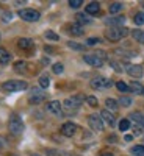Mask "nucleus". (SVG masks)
Returning <instances> with one entry per match:
<instances>
[{"instance_id":"30","label":"nucleus","mask_w":144,"mask_h":156,"mask_svg":"<svg viewBox=\"0 0 144 156\" xmlns=\"http://www.w3.org/2000/svg\"><path fill=\"white\" fill-rule=\"evenodd\" d=\"M121 9H122V3H113L110 6V12H111V14H116V12H119Z\"/></svg>"},{"instance_id":"18","label":"nucleus","mask_w":144,"mask_h":156,"mask_svg":"<svg viewBox=\"0 0 144 156\" xmlns=\"http://www.w3.org/2000/svg\"><path fill=\"white\" fill-rule=\"evenodd\" d=\"M9 61H11V53L0 47V64H8Z\"/></svg>"},{"instance_id":"10","label":"nucleus","mask_w":144,"mask_h":156,"mask_svg":"<svg viewBox=\"0 0 144 156\" xmlns=\"http://www.w3.org/2000/svg\"><path fill=\"white\" fill-rule=\"evenodd\" d=\"M75 133H77V125H75V123H72V122L63 123V126H61V134H63V136L72 137Z\"/></svg>"},{"instance_id":"28","label":"nucleus","mask_w":144,"mask_h":156,"mask_svg":"<svg viewBox=\"0 0 144 156\" xmlns=\"http://www.w3.org/2000/svg\"><path fill=\"white\" fill-rule=\"evenodd\" d=\"M116 87H117V90H121V92H128V84H125L124 81H117L116 83Z\"/></svg>"},{"instance_id":"24","label":"nucleus","mask_w":144,"mask_h":156,"mask_svg":"<svg viewBox=\"0 0 144 156\" xmlns=\"http://www.w3.org/2000/svg\"><path fill=\"white\" fill-rule=\"evenodd\" d=\"M14 70L19 72V73H25V72H27V64H25L24 61H17L14 64Z\"/></svg>"},{"instance_id":"29","label":"nucleus","mask_w":144,"mask_h":156,"mask_svg":"<svg viewBox=\"0 0 144 156\" xmlns=\"http://www.w3.org/2000/svg\"><path fill=\"white\" fill-rule=\"evenodd\" d=\"M86 103L89 106H93V108H96L97 105H99V101H97V98L94 97V95H89V97H86Z\"/></svg>"},{"instance_id":"9","label":"nucleus","mask_w":144,"mask_h":156,"mask_svg":"<svg viewBox=\"0 0 144 156\" xmlns=\"http://www.w3.org/2000/svg\"><path fill=\"white\" fill-rule=\"evenodd\" d=\"M83 59H85V62H88L89 66H93V67H102V66H103V61H105V59H102L100 56H97L96 53H93V55H85Z\"/></svg>"},{"instance_id":"3","label":"nucleus","mask_w":144,"mask_h":156,"mask_svg":"<svg viewBox=\"0 0 144 156\" xmlns=\"http://www.w3.org/2000/svg\"><path fill=\"white\" fill-rule=\"evenodd\" d=\"M128 34V28L125 27H116V28H108L105 31V37L110 41H119V39L125 37Z\"/></svg>"},{"instance_id":"23","label":"nucleus","mask_w":144,"mask_h":156,"mask_svg":"<svg viewBox=\"0 0 144 156\" xmlns=\"http://www.w3.org/2000/svg\"><path fill=\"white\" fill-rule=\"evenodd\" d=\"M105 106H107L110 111H116L119 105H117V101H116L114 98H107V100H105Z\"/></svg>"},{"instance_id":"5","label":"nucleus","mask_w":144,"mask_h":156,"mask_svg":"<svg viewBox=\"0 0 144 156\" xmlns=\"http://www.w3.org/2000/svg\"><path fill=\"white\" fill-rule=\"evenodd\" d=\"M19 17L25 22H36L39 20V17H41V14H39V11L36 9H31V8H25V9H20L19 12Z\"/></svg>"},{"instance_id":"16","label":"nucleus","mask_w":144,"mask_h":156,"mask_svg":"<svg viewBox=\"0 0 144 156\" xmlns=\"http://www.w3.org/2000/svg\"><path fill=\"white\" fill-rule=\"evenodd\" d=\"M100 11V5L97 2H91L86 5V14H97Z\"/></svg>"},{"instance_id":"13","label":"nucleus","mask_w":144,"mask_h":156,"mask_svg":"<svg viewBox=\"0 0 144 156\" xmlns=\"http://www.w3.org/2000/svg\"><path fill=\"white\" fill-rule=\"evenodd\" d=\"M127 73L135 76V78H139V76H142L144 70H142V66H139V64H128L127 66Z\"/></svg>"},{"instance_id":"27","label":"nucleus","mask_w":144,"mask_h":156,"mask_svg":"<svg viewBox=\"0 0 144 156\" xmlns=\"http://www.w3.org/2000/svg\"><path fill=\"white\" fill-rule=\"evenodd\" d=\"M119 129L121 131H127V129H130V120L128 119H122L119 122Z\"/></svg>"},{"instance_id":"7","label":"nucleus","mask_w":144,"mask_h":156,"mask_svg":"<svg viewBox=\"0 0 144 156\" xmlns=\"http://www.w3.org/2000/svg\"><path fill=\"white\" fill-rule=\"evenodd\" d=\"M110 86H111V80H110V78H105V76H96V78L91 80V87L97 89V90L110 87Z\"/></svg>"},{"instance_id":"19","label":"nucleus","mask_w":144,"mask_h":156,"mask_svg":"<svg viewBox=\"0 0 144 156\" xmlns=\"http://www.w3.org/2000/svg\"><path fill=\"white\" fill-rule=\"evenodd\" d=\"M17 45L20 48H24V50H27V48H31L33 47V41H31V39H28V37H20L19 41H17Z\"/></svg>"},{"instance_id":"36","label":"nucleus","mask_w":144,"mask_h":156,"mask_svg":"<svg viewBox=\"0 0 144 156\" xmlns=\"http://www.w3.org/2000/svg\"><path fill=\"white\" fill-rule=\"evenodd\" d=\"M82 0H69V6L71 8H80L82 6Z\"/></svg>"},{"instance_id":"22","label":"nucleus","mask_w":144,"mask_h":156,"mask_svg":"<svg viewBox=\"0 0 144 156\" xmlns=\"http://www.w3.org/2000/svg\"><path fill=\"white\" fill-rule=\"evenodd\" d=\"M132 36H133L135 41L144 44V31H141V30H133V31H132Z\"/></svg>"},{"instance_id":"31","label":"nucleus","mask_w":144,"mask_h":156,"mask_svg":"<svg viewBox=\"0 0 144 156\" xmlns=\"http://www.w3.org/2000/svg\"><path fill=\"white\" fill-rule=\"evenodd\" d=\"M46 37L49 39V41H58V39H60V37H58V34H57L55 31H50V30H49V31H46Z\"/></svg>"},{"instance_id":"42","label":"nucleus","mask_w":144,"mask_h":156,"mask_svg":"<svg viewBox=\"0 0 144 156\" xmlns=\"http://www.w3.org/2000/svg\"><path fill=\"white\" fill-rule=\"evenodd\" d=\"M9 16H11V14H9V12H6V14L3 16V20H9Z\"/></svg>"},{"instance_id":"39","label":"nucleus","mask_w":144,"mask_h":156,"mask_svg":"<svg viewBox=\"0 0 144 156\" xmlns=\"http://www.w3.org/2000/svg\"><path fill=\"white\" fill-rule=\"evenodd\" d=\"M124 140H127V142H130V140H133V136H132V134H127V136L124 137Z\"/></svg>"},{"instance_id":"37","label":"nucleus","mask_w":144,"mask_h":156,"mask_svg":"<svg viewBox=\"0 0 144 156\" xmlns=\"http://www.w3.org/2000/svg\"><path fill=\"white\" fill-rule=\"evenodd\" d=\"M99 42H100L99 37H89L88 41H86V45H96V44H99Z\"/></svg>"},{"instance_id":"25","label":"nucleus","mask_w":144,"mask_h":156,"mask_svg":"<svg viewBox=\"0 0 144 156\" xmlns=\"http://www.w3.org/2000/svg\"><path fill=\"white\" fill-rule=\"evenodd\" d=\"M130 153H132L133 156H144V145H135V147H132Z\"/></svg>"},{"instance_id":"44","label":"nucleus","mask_w":144,"mask_h":156,"mask_svg":"<svg viewBox=\"0 0 144 156\" xmlns=\"http://www.w3.org/2000/svg\"><path fill=\"white\" fill-rule=\"evenodd\" d=\"M68 156H74V154H68Z\"/></svg>"},{"instance_id":"6","label":"nucleus","mask_w":144,"mask_h":156,"mask_svg":"<svg viewBox=\"0 0 144 156\" xmlns=\"http://www.w3.org/2000/svg\"><path fill=\"white\" fill-rule=\"evenodd\" d=\"M46 98H47V94H46V92H42L41 89L33 87V89L30 90V97H28V101L31 103V105H38V103H42Z\"/></svg>"},{"instance_id":"4","label":"nucleus","mask_w":144,"mask_h":156,"mask_svg":"<svg viewBox=\"0 0 144 156\" xmlns=\"http://www.w3.org/2000/svg\"><path fill=\"white\" fill-rule=\"evenodd\" d=\"M24 122H22V119L17 115V114H11V117H9V131L13 133V134H20L22 131H24Z\"/></svg>"},{"instance_id":"2","label":"nucleus","mask_w":144,"mask_h":156,"mask_svg":"<svg viewBox=\"0 0 144 156\" xmlns=\"http://www.w3.org/2000/svg\"><path fill=\"white\" fill-rule=\"evenodd\" d=\"M3 90L6 92H20V90H25L28 87L27 81H22V80H9L6 83H3Z\"/></svg>"},{"instance_id":"40","label":"nucleus","mask_w":144,"mask_h":156,"mask_svg":"<svg viewBox=\"0 0 144 156\" xmlns=\"http://www.w3.org/2000/svg\"><path fill=\"white\" fill-rule=\"evenodd\" d=\"M100 156H114V154H113V153H110V151H103Z\"/></svg>"},{"instance_id":"45","label":"nucleus","mask_w":144,"mask_h":156,"mask_svg":"<svg viewBox=\"0 0 144 156\" xmlns=\"http://www.w3.org/2000/svg\"><path fill=\"white\" fill-rule=\"evenodd\" d=\"M33 156H39V154H33Z\"/></svg>"},{"instance_id":"21","label":"nucleus","mask_w":144,"mask_h":156,"mask_svg":"<svg viewBox=\"0 0 144 156\" xmlns=\"http://www.w3.org/2000/svg\"><path fill=\"white\" fill-rule=\"evenodd\" d=\"M75 19H77L78 25H88V23H91V17H88L86 14H83V12H78V14L75 16Z\"/></svg>"},{"instance_id":"1","label":"nucleus","mask_w":144,"mask_h":156,"mask_svg":"<svg viewBox=\"0 0 144 156\" xmlns=\"http://www.w3.org/2000/svg\"><path fill=\"white\" fill-rule=\"evenodd\" d=\"M83 100H85L83 95H74V97H71V98L64 100L63 108H64V111H66V112H75L78 108L82 106V101H83Z\"/></svg>"},{"instance_id":"12","label":"nucleus","mask_w":144,"mask_h":156,"mask_svg":"<svg viewBox=\"0 0 144 156\" xmlns=\"http://www.w3.org/2000/svg\"><path fill=\"white\" fill-rule=\"evenodd\" d=\"M47 111L60 117V115L63 114V108H61V103H60L58 100H54V101H49V103H47Z\"/></svg>"},{"instance_id":"20","label":"nucleus","mask_w":144,"mask_h":156,"mask_svg":"<svg viewBox=\"0 0 144 156\" xmlns=\"http://www.w3.org/2000/svg\"><path fill=\"white\" fill-rule=\"evenodd\" d=\"M69 33H71V34H74V36H82L85 31H83V28H82V25H78V23H72V25H69Z\"/></svg>"},{"instance_id":"32","label":"nucleus","mask_w":144,"mask_h":156,"mask_svg":"<svg viewBox=\"0 0 144 156\" xmlns=\"http://www.w3.org/2000/svg\"><path fill=\"white\" fill-rule=\"evenodd\" d=\"M52 70H54V73H63L64 67H63L61 62H57V64H54V66H52Z\"/></svg>"},{"instance_id":"34","label":"nucleus","mask_w":144,"mask_h":156,"mask_svg":"<svg viewBox=\"0 0 144 156\" xmlns=\"http://www.w3.org/2000/svg\"><path fill=\"white\" fill-rule=\"evenodd\" d=\"M68 45H69L71 48H74V50H85V45L77 44V42H74V41H69V42H68Z\"/></svg>"},{"instance_id":"38","label":"nucleus","mask_w":144,"mask_h":156,"mask_svg":"<svg viewBox=\"0 0 144 156\" xmlns=\"http://www.w3.org/2000/svg\"><path fill=\"white\" fill-rule=\"evenodd\" d=\"M111 67H113L116 72H122V69L119 67V62H116V61H111Z\"/></svg>"},{"instance_id":"35","label":"nucleus","mask_w":144,"mask_h":156,"mask_svg":"<svg viewBox=\"0 0 144 156\" xmlns=\"http://www.w3.org/2000/svg\"><path fill=\"white\" fill-rule=\"evenodd\" d=\"M135 23L136 25H142L144 23V12H138L135 16Z\"/></svg>"},{"instance_id":"17","label":"nucleus","mask_w":144,"mask_h":156,"mask_svg":"<svg viewBox=\"0 0 144 156\" xmlns=\"http://www.w3.org/2000/svg\"><path fill=\"white\" fill-rule=\"evenodd\" d=\"M130 120H133L139 126H144V114H141V112H132V114H130Z\"/></svg>"},{"instance_id":"41","label":"nucleus","mask_w":144,"mask_h":156,"mask_svg":"<svg viewBox=\"0 0 144 156\" xmlns=\"http://www.w3.org/2000/svg\"><path fill=\"white\" fill-rule=\"evenodd\" d=\"M2 147H5V139L0 137V148H2Z\"/></svg>"},{"instance_id":"43","label":"nucleus","mask_w":144,"mask_h":156,"mask_svg":"<svg viewBox=\"0 0 144 156\" xmlns=\"http://www.w3.org/2000/svg\"><path fill=\"white\" fill-rule=\"evenodd\" d=\"M108 139H110V142H116V137H114V136H110Z\"/></svg>"},{"instance_id":"33","label":"nucleus","mask_w":144,"mask_h":156,"mask_svg":"<svg viewBox=\"0 0 144 156\" xmlns=\"http://www.w3.org/2000/svg\"><path fill=\"white\" fill-rule=\"evenodd\" d=\"M119 103H121L122 106H130L133 101H132V98H130V97H121L119 98Z\"/></svg>"},{"instance_id":"11","label":"nucleus","mask_w":144,"mask_h":156,"mask_svg":"<svg viewBox=\"0 0 144 156\" xmlns=\"http://www.w3.org/2000/svg\"><path fill=\"white\" fill-rule=\"evenodd\" d=\"M105 23L111 28H116V27H122L125 23V17L124 16H113V17H108L105 19Z\"/></svg>"},{"instance_id":"14","label":"nucleus","mask_w":144,"mask_h":156,"mask_svg":"<svg viewBox=\"0 0 144 156\" xmlns=\"http://www.w3.org/2000/svg\"><path fill=\"white\" fill-rule=\"evenodd\" d=\"M100 119H102V122H105L107 125H110V126H114L116 125V119H114V115L108 111V109H103L102 112H100Z\"/></svg>"},{"instance_id":"15","label":"nucleus","mask_w":144,"mask_h":156,"mask_svg":"<svg viewBox=\"0 0 144 156\" xmlns=\"http://www.w3.org/2000/svg\"><path fill=\"white\" fill-rule=\"evenodd\" d=\"M128 89H130V92H133L136 95H144V86L138 81H132L128 84Z\"/></svg>"},{"instance_id":"26","label":"nucleus","mask_w":144,"mask_h":156,"mask_svg":"<svg viewBox=\"0 0 144 156\" xmlns=\"http://www.w3.org/2000/svg\"><path fill=\"white\" fill-rule=\"evenodd\" d=\"M49 84H50V81H49V76L47 75H42L41 78H39V86H41L42 89H47Z\"/></svg>"},{"instance_id":"8","label":"nucleus","mask_w":144,"mask_h":156,"mask_svg":"<svg viewBox=\"0 0 144 156\" xmlns=\"http://www.w3.org/2000/svg\"><path fill=\"white\" fill-rule=\"evenodd\" d=\"M88 123H89V126L93 128L94 131H102L103 129V122L100 119V115H97V114H91L88 117Z\"/></svg>"}]
</instances>
